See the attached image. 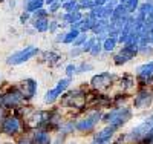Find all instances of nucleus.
Here are the masks:
<instances>
[{
  "mask_svg": "<svg viewBox=\"0 0 153 144\" xmlns=\"http://www.w3.org/2000/svg\"><path fill=\"white\" fill-rule=\"evenodd\" d=\"M153 129V115H150L149 118H146L141 124H138V126H135L130 132H129V138L130 141H136V143H139V141H143L147 135H149V132Z\"/></svg>",
  "mask_w": 153,
  "mask_h": 144,
  "instance_id": "f257e3e1",
  "label": "nucleus"
},
{
  "mask_svg": "<svg viewBox=\"0 0 153 144\" xmlns=\"http://www.w3.org/2000/svg\"><path fill=\"white\" fill-rule=\"evenodd\" d=\"M132 118V112L129 109H118V110H113L106 116V123L113 126V127H118L124 123H127Z\"/></svg>",
  "mask_w": 153,
  "mask_h": 144,
  "instance_id": "f03ea898",
  "label": "nucleus"
},
{
  "mask_svg": "<svg viewBox=\"0 0 153 144\" xmlns=\"http://www.w3.org/2000/svg\"><path fill=\"white\" fill-rule=\"evenodd\" d=\"M37 52H38V49L37 48H32V46L20 49V51L14 52L12 55L8 57V64H22L25 61H28L29 58H32Z\"/></svg>",
  "mask_w": 153,
  "mask_h": 144,
  "instance_id": "7ed1b4c3",
  "label": "nucleus"
},
{
  "mask_svg": "<svg viewBox=\"0 0 153 144\" xmlns=\"http://www.w3.org/2000/svg\"><path fill=\"white\" fill-rule=\"evenodd\" d=\"M152 103H153V94H152V90L143 89V90H139V92L136 94V97L133 100V106L136 109H147V107L152 106Z\"/></svg>",
  "mask_w": 153,
  "mask_h": 144,
  "instance_id": "20e7f679",
  "label": "nucleus"
},
{
  "mask_svg": "<svg viewBox=\"0 0 153 144\" xmlns=\"http://www.w3.org/2000/svg\"><path fill=\"white\" fill-rule=\"evenodd\" d=\"M69 83H71L69 78H65V80L58 81L57 87L48 90V94L45 95V101H46V103H52L54 100H57V98H58V95H60V94L63 92V90H65V89L68 87V84H69Z\"/></svg>",
  "mask_w": 153,
  "mask_h": 144,
  "instance_id": "39448f33",
  "label": "nucleus"
},
{
  "mask_svg": "<svg viewBox=\"0 0 153 144\" xmlns=\"http://www.w3.org/2000/svg\"><path fill=\"white\" fill-rule=\"evenodd\" d=\"M98 120H100V113H92V115L86 116V118H83L80 123H76V129L80 132H89V130H92L95 127Z\"/></svg>",
  "mask_w": 153,
  "mask_h": 144,
  "instance_id": "423d86ee",
  "label": "nucleus"
},
{
  "mask_svg": "<svg viewBox=\"0 0 153 144\" xmlns=\"http://www.w3.org/2000/svg\"><path fill=\"white\" fill-rule=\"evenodd\" d=\"M115 129H117V127L109 126V127H106V129H103V130H100V132L95 135V138H94V143H92V144H106L107 141H110V138L113 137Z\"/></svg>",
  "mask_w": 153,
  "mask_h": 144,
  "instance_id": "0eeeda50",
  "label": "nucleus"
},
{
  "mask_svg": "<svg viewBox=\"0 0 153 144\" xmlns=\"http://www.w3.org/2000/svg\"><path fill=\"white\" fill-rule=\"evenodd\" d=\"M112 75L109 72H103V74H98L92 78V84L95 87H100V89H104V87H109L112 84Z\"/></svg>",
  "mask_w": 153,
  "mask_h": 144,
  "instance_id": "6e6552de",
  "label": "nucleus"
},
{
  "mask_svg": "<svg viewBox=\"0 0 153 144\" xmlns=\"http://www.w3.org/2000/svg\"><path fill=\"white\" fill-rule=\"evenodd\" d=\"M22 95L25 100H31L35 95V90H37V83L34 80H25L22 83Z\"/></svg>",
  "mask_w": 153,
  "mask_h": 144,
  "instance_id": "1a4fd4ad",
  "label": "nucleus"
},
{
  "mask_svg": "<svg viewBox=\"0 0 153 144\" xmlns=\"http://www.w3.org/2000/svg\"><path fill=\"white\" fill-rule=\"evenodd\" d=\"M20 130V123L17 121V118H6L2 124V132L6 135H14Z\"/></svg>",
  "mask_w": 153,
  "mask_h": 144,
  "instance_id": "9d476101",
  "label": "nucleus"
},
{
  "mask_svg": "<svg viewBox=\"0 0 153 144\" xmlns=\"http://www.w3.org/2000/svg\"><path fill=\"white\" fill-rule=\"evenodd\" d=\"M32 143L34 144H51V138L48 134H35Z\"/></svg>",
  "mask_w": 153,
  "mask_h": 144,
  "instance_id": "9b49d317",
  "label": "nucleus"
},
{
  "mask_svg": "<svg viewBox=\"0 0 153 144\" xmlns=\"http://www.w3.org/2000/svg\"><path fill=\"white\" fill-rule=\"evenodd\" d=\"M136 5H138V0H130V2H129V9L133 11L136 8Z\"/></svg>",
  "mask_w": 153,
  "mask_h": 144,
  "instance_id": "f8f14e48",
  "label": "nucleus"
},
{
  "mask_svg": "<svg viewBox=\"0 0 153 144\" xmlns=\"http://www.w3.org/2000/svg\"><path fill=\"white\" fill-rule=\"evenodd\" d=\"M0 80H2V75H0Z\"/></svg>",
  "mask_w": 153,
  "mask_h": 144,
  "instance_id": "ddd939ff",
  "label": "nucleus"
},
{
  "mask_svg": "<svg viewBox=\"0 0 153 144\" xmlns=\"http://www.w3.org/2000/svg\"><path fill=\"white\" fill-rule=\"evenodd\" d=\"M152 144H153V141H152Z\"/></svg>",
  "mask_w": 153,
  "mask_h": 144,
  "instance_id": "4468645a",
  "label": "nucleus"
},
{
  "mask_svg": "<svg viewBox=\"0 0 153 144\" xmlns=\"http://www.w3.org/2000/svg\"><path fill=\"white\" fill-rule=\"evenodd\" d=\"M152 61H153V60H152Z\"/></svg>",
  "mask_w": 153,
  "mask_h": 144,
  "instance_id": "2eb2a0df",
  "label": "nucleus"
}]
</instances>
